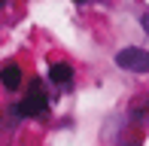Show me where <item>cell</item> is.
Returning a JSON list of instances; mask_svg holds the SVG:
<instances>
[{
	"mask_svg": "<svg viewBox=\"0 0 149 146\" xmlns=\"http://www.w3.org/2000/svg\"><path fill=\"white\" fill-rule=\"evenodd\" d=\"M15 107H18L24 122H28V119H46L49 110H52V97H49V91H46V82L43 79H31L24 97L15 104Z\"/></svg>",
	"mask_w": 149,
	"mask_h": 146,
	"instance_id": "obj_1",
	"label": "cell"
},
{
	"mask_svg": "<svg viewBox=\"0 0 149 146\" xmlns=\"http://www.w3.org/2000/svg\"><path fill=\"white\" fill-rule=\"evenodd\" d=\"M116 67L125 73H137V76H146L149 73V49H140V46H125V49L116 52Z\"/></svg>",
	"mask_w": 149,
	"mask_h": 146,
	"instance_id": "obj_2",
	"label": "cell"
},
{
	"mask_svg": "<svg viewBox=\"0 0 149 146\" xmlns=\"http://www.w3.org/2000/svg\"><path fill=\"white\" fill-rule=\"evenodd\" d=\"M46 79H49L55 88H70L73 79H76L73 64H67V61H52V64H49V73H46Z\"/></svg>",
	"mask_w": 149,
	"mask_h": 146,
	"instance_id": "obj_3",
	"label": "cell"
},
{
	"mask_svg": "<svg viewBox=\"0 0 149 146\" xmlns=\"http://www.w3.org/2000/svg\"><path fill=\"white\" fill-rule=\"evenodd\" d=\"M22 82H24V73H22V64H18V61L0 64V85H3L6 91H18Z\"/></svg>",
	"mask_w": 149,
	"mask_h": 146,
	"instance_id": "obj_4",
	"label": "cell"
},
{
	"mask_svg": "<svg viewBox=\"0 0 149 146\" xmlns=\"http://www.w3.org/2000/svg\"><path fill=\"white\" fill-rule=\"evenodd\" d=\"M128 125H137V128H146L149 125V95H140L128 107Z\"/></svg>",
	"mask_w": 149,
	"mask_h": 146,
	"instance_id": "obj_5",
	"label": "cell"
},
{
	"mask_svg": "<svg viewBox=\"0 0 149 146\" xmlns=\"http://www.w3.org/2000/svg\"><path fill=\"white\" fill-rule=\"evenodd\" d=\"M116 143H119V146H143V140H140V137H119Z\"/></svg>",
	"mask_w": 149,
	"mask_h": 146,
	"instance_id": "obj_6",
	"label": "cell"
},
{
	"mask_svg": "<svg viewBox=\"0 0 149 146\" xmlns=\"http://www.w3.org/2000/svg\"><path fill=\"white\" fill-rule=\"evenodd\" d=\"M140 24H143V31H146V34H149V12H146L143 18H140Z\"/></svg>",
	"mask_w": 149,
	"mask_h": 146,
	"instance_id": "obj_7",
	"label": "cell"
},
{
	"mask_svg": "<svg viewBox=\"0 0 149 146\" xmlns=\"http://www.w3.org/2000/svg\"><path fill=\"white\" fill-rule=\"evenodd\" d=\"M6 3H9V0H0V9H3V6H6Z\"/></svg>",
	"mask_w": 149,
	"mask_h": 146,
	"instance_id": "obj_8",
	"label": "cell"
},
{
	"mask_svg": "<svg viewBox=\"0 0 149 146\" xmlns=\"http://www.w3.org/2000/svg\"><path fill=\"white\" fill-rule=\"evenodd\" d=\"M76 3H91V0H76Z\"/></svg>",
	"mask_w": 149,
	"mask_h": 146,
	"instance_id": "obj_9",
	"label": "cell"
}]
</instances>
